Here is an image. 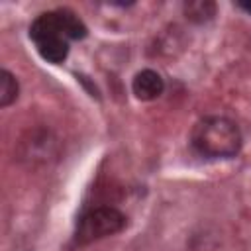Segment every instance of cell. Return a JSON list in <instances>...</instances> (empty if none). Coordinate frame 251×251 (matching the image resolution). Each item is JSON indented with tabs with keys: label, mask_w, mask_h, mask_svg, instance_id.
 I'll use <instances>...</instances> for the list:
<instances>
[{
	"label": "cell",
	"mask_w": 251,
	"mask_h": 251,
	"mask_svg": "<svg viewBox=\"0 0 251 251\" xmlns=\"http://www.w3.org/2000/svg\"><path fill=\"white\" fill-rule=\"evenodd\" d=\"M192 145L206 157L227 159L241 147V133L237 126L222 116L202 118L192 129Z\"/></svg>",
	"instance_id": "cell-1"
},
{
	"label": "cell",
	"mask_w": 251,
	"mask_h": 251,
	"mask_svg": "<svg viewBox=\"0 0 251 251\" xmlns=\"http://www.w3.org/2000/svg\"><path fill=\"white\" fill-rule=\"evenodd\" d=\"M126 226V218L122 212L110 206H100L86 212L76 227V241L78 243H92L96 239L108 237L118 233Z\"/></svg>",
	"instance_id": "cell-2"
},
{
	"label": "cell",
	"mask_w": 251,
	"mask_h": 251,
	"mask_svg": "<svg viewBox=\"0 0 251 251\" xmlns=\"http://www.w3.org/2000/svg\"><path fill=\"white\" fill-rule=\"evenodd\" d=\"M163 88H165V82L161 75L151 69L139 71L131 82V90L139 100H155L157 96L163 94Z\"/></svg>",
	"instance_id": "cell-3"
},
{
	"label": "cell",
	"mask_w": 251,
	"mask_h": 251,
	"mask_svg": "<svg viewBox=\"0 0 251 251\" xmlns=\"http://www.w3.org/2000/svg\"><path fill=\"white\" fill-rule=\"evenodd\" d=\"M35 47H37L39 55L49 63H63L69 55V39L61 37V35L39 39V41H35Z\"/></svg>",
	"instance_id": "cell-4"
},
{
	"label": "cell",
	"mask_w": 251,
	"mask_h": 251,
	"mask_svg": "<svg viewBox=\"0 0 251 251\" xmlns=\"http://www.w3.org/2000/svg\"><path fill=\"white\" fill-rule=\"evenodd\" d=\"M18 98V82L6 69L0 71V106H8Z\"/></svg>",
	"instance_id": "cell-5"
},
{
	"label": "cell",
	"mask_w": 251,
	"mask_h": 251,
	"mask_svg": "<svg viewBox=\"0 0 251 251\" xmlns=\"http://www.w3.org/2000/svg\"><path fill=\"white\" fill-rule=\"evenodd\" d=\"M184 12L186 16L192 20V22H208L214 12H216V6L212 2H202V0H196V2H188L184 6Z\"/></svg>",
	"instance_id": "cell-6"
},
{
	"label": "cell",
	"mask_w": 251,
	"mask_h": 251,
	"mask_svg": "<svg viewBox=\"0 0 251 251\" xmlns=\"http://www.w3.org/2000/svg\"><path fill=\"white\" fill-rule=\"evenodd\" d=\"M239 8H243L247 14H251V2H239Z\"/></svg>",
	"instance_id": "cell-7"
}]
</instances>
